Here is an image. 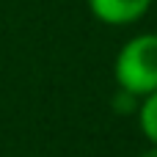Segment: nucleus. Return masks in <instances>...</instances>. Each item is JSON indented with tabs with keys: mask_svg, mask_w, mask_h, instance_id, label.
<instances>
[{
	"mask_svg": "<svg viewBox=\"0 0 157 157\" xmlns=\"http://www.w3.org/2000/svg\"><path fill=\"white\" fill-rule=\"evenodd\" d=\"M152 0H88L91 14L105 25H130L146 14Z\"/></svg>",
	"mask_w": 157,
	"mask_h": 157,
	"instance_id": "obj_2",
	"label": "nucleus"
},
{
	"mask_svg": "<svg viewBox=\"0 0 157 157\" xmlns=\"http://www.w3.org/2000/svg\"><path fill=\"white\" fill-rule=\"evenodd\" d=\"M113 72L121 91L135 97L157 91V33H141L130 39L119 50Z\"/></svg>",
	"mask_w": 157,
	"mask_h": 157,
	"instance_id": "obj_1",
	"label": "nucleus"
},
{
	"mask_svg": "<svg viewBox=\"0 0 157 157\" xmlns=\"http://www.w3.org/2000/svg\"><path fill=\"white\" fill-rule=\"evenodd\" d=\"M138 121H141V130L144 135L157 146V91L146 94V99L141 102V110H138Z\"/></svg>",
	"mask_w": 157,
	"mask_h": 157,
	"instance_id": "obj_3",
	"label": "nucleus"
},
{
	"mask_svg": "<svg viewBox=\"0 0 157 157\" xmlns=\"http://www.w3.org/2000/svg\"><path fill=\"white\" fill-rule=\"evenodd\" d=\"M141 157H157V146H152L149 152H144V155H141Z\"/></svg>",
	"mask_w": 157,
	"mask_h": 157,
	"instance_id": "obj_4",
	"label": "nucleus"
}]
</instances>
